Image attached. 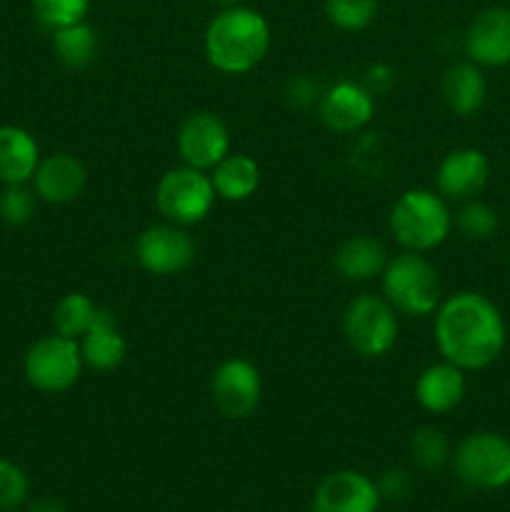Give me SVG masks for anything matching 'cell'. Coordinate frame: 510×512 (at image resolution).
<instances>
[{
    "label": "cell",
    "mask_w": 510,
    "mask_h": 512,
    "mask_svg": "<svg viewBox=\"0 0 510 512\" xmlns=\"http://www.w3.org/2000/svg\"><path fill=\"white\" fill-rule=\"evenodd\" d=\"M218 5H223V8H233V5H238L240 0H215Z\"/></svg>",
    "instance_id": "34"
},
{
    "label": "cell",
    "mask_w": 510,
    "mask_h": 512,
    "mask_svg": "<svg viewBox=\"0 0 510 512\" xmlns=\"http://www.w3.org/2000/svg\"><path fill=\"white\" fill-rule=\"evenodd\" d=\"M270 25L263 13L245 5L223 8L205 30V58L218 73L245 75L258 68L270 50Z\"/></svg>",
    "instance_id": "2"
},
{
    "label": "cell",
    "mask_w": 510,
    "mask_h": 512,
    "mask_svg": "<svg viewBox=\"0 0 510 512\" xmlns=\"http://www.w3.org/2000/svg\"><path fill=\"white\" fill-rule=\"evenodd\" d=\"M388 260L385 245L370 235H353L335 250V270L353 283H368V280L380 278Z\"/></svg>",
    "instance_id": "20"
},
{
    "label": "cell",
    "mask_w": 510,
    "mask_h": 512,
    "mask_svg": "<svg viewBox=\"0 0 510 512\" xmlns=\"http://www.w3.org/2000/svg\"><path fill=\"white\" fill-rule=\"evenodd\" d=\"M383 298L395 308V313L423 318L438 310L443 300L440 275L435 265L423 253L403 250L388 260L383 275Z\"/></svg>",
    "instance_id": "4"
},
{
    "label": "cell",
    "mask_w": 510,
    "mask_h": 512,
    "mask_svg": "<svg viewBox=\"0 0 510 512\" xmlns=\"http://www.w3.org/2000/svg\"><path fill=\"white\" fill-rule=\"evenodd\" d=\"M78 345L85 368H93L98 373H110V370L120 368L128 355V343L115 323V315L105 308L98 310L93 325L78 340Z\"/></svg>",
    "instance_id": "18"
},
{
    "label": "cell",
    "mask_w": 510,
    "mask_h": 512,
    "mask_svg": "<svg viewBox=\"0 0 510 512\" xmlns=\"http://www.w3.org/2000/svg\"><path fill=\"white\" fill-rule=\"evenodd\" d=\"M465 370L458 365L440 360L428 365L415 380V400L423 410L433 415H445L458 408L465 398Z\"/></svg>",
    "instance_id": "17"
},
{
    "label": "cell",
    "mask_w": 510,
    "mask_h": 512,
    "mask_svg": "<svg viewBox=\"0 0 510 512\" xmlns=\"http://www.w3.org/2000/svg\"><path fill=\"white\" fill-rule=\"evenodd\" d=\"M378 505V485L355 470L330 473L313 495V512H375Z\"/></svg>",
    "instance_id": "15"
},
{
    "label": "cell",
    "mask_w": 510,
    "mask_h": 512,
    "mask_svg": "<svg viewBox=\"0 0 510 512\" xmlns=\"http://www.w3.org/2000/svg\"><path fill=\"white\" fill-rule=\"evenodd\" d=\"M433 333L443 360L460 370H483L500 358L508 330L493 300L463 290L440 300Z\"/></svg>",
    "instance_id": "1"
},
{
    "label": "cell",
    "mask_w": 510,
    "mask_h": 512,
    "mask_svg": "<svg viewBox=\"0 0 510 512\" xmlns=\"http://www.w3.org/2000/svg\"><path fill=\"white\" fill-rule=\"evenodd\" d=\"M393 238L413 253H428L445 243L453 228V215L440 193L425 188L405 190L388 215Z\"/></svg>",
    "instance_id": "3"
},
{
    "label": "cell",
    "mask_w": 510,
    "mask_h": 512,
    "mask_svg": "<svg viewBox=\"0 0 510 512\" xmlns=\"http://www.w3.org/2000/svg\"><path fill=\"white\" fill-rule=\"evenodd\" d=\"M215 195L228 203H243L253 198L260 185V168L250 155L228 153L210 170Z\"/></svg>",
    "instance_id": "22"
},
{
    "label": "cell",
    "mask_w": 510,
    "mask_h": 512,
    "mask_svg": "<svg viewBox=\"0 0 510 512\" xmlns=\"http://www.w3.org/2000/svg\"><path fill=\"white\" fill-rule=\"evenodd\" d=\"M135 258L150 275L168 278L188 270L195 260V240L188 228L175 223H158L145 228L135 243Z\"/></svg>",
    "instance_id": "9"
},
{
    "label": "cell",
    "mask_w": 510,
    "mask_h": 512,
    "mask_svg": "<svg viewBox=\"0 0 510 512\" xmlns=\"http://www.w3.org/2000/svg\"><path fill=\"white\" fill-rule=\"evenodd\" d=\"M0 512H13V510H0Z\"/></svg>",
    "instance_id": "35"
},
{
    "label": "cell",
    "mask_w": 510,
    "mask_h": 512,
    "mask_svg": "<svg viewBox=\"0 0 510 512\" xmlns=\"http://www.w3.org/2000/svg\"><path fill=\"white\" fill-rule=\"evenodd\" d=\"M98 305L85 293H68L58 300L53 310V328L58 335L80 340L98 315Z\"/></svg>",
    "instance_id": "24"
},
{
    "label": "cell",
    "mask_w": 510,
    "mask_h": 512,
    "mask_svg": "<svg viewBox=\"0 0 510 512\" xmlns=\"http://www.w3.org/2000/svg\"><path fill=\"white\" fill-rule=\"evenodd\" d=\"M455 225H458L465 238L488 240L498 230V215H495V210L490 205L478 203V200H468L460 208V213L455 215Z\"/></svg>",
    "instance_id": "28"
},
{
    "label": "cell",
    "mask_w": 510,
    "mask_h": 512,
    "mask_svg": "<svg viewBox=\"0 0 510 512\" xmlns=\"http://www.w3.org/2000/svg\"><path fill=\"white\" fill-rule=\"evenodd\" d=\"M175 145L183 165L210 173L230 153V130L215 113L195 110L180 123Z\"/></svg>",
    "instance_id": "11"
},
{
    "label": "cell",
    "mask_w": 510,
    "mask_h": 512,
    "mask_svg": "<svg viewBox=\"0 0 510 512\" xmlns=\"http://www.w3.org/2000/svg\"><path fill=\"white\" fill-rule=\"evenodd\" d=\"M83 368L85 363L78 340L58 333L35 340L23 358L25 380L35 390L48 395H58L73 388L83 375Z\"/></svg>",
    "instance_id": "7"
},
{
    "label": "cell",
    "mask_w": 510,
    "mask_h": 512,
    "mask_svg": "<svg viewBox=\"0 0 510 512\" xmlns=\"http://www.w3.org/2000/svg\"><path fill=\"white\" fill-rule=\"evenodd\" d=\"M210 395L220 415L230 420L248 418L263 398L260 370L245 358L223 360L210 378Z\"/></svg>",
    "instance_id": "10"
},
{
    "label": "cell",
    "mask_w": 510,
    "mask_h": 512,
    "mask_svg": "<svg viewBox=\"0 0 510 512\" xmlns=\"http://www.w3.org/2000/svg\"><path fill=\"white\" fill-rule=\"evenodd\" d=\"M28 475L13 460L0 458V510H18L28 498Z\"/></svg>",
    "instance_id": "30"
},
{
    "label": "cell",
    "mask_w": 510,
    "mask_h": 512,
    "mask_svg": "<svg viewBox=\"0 0 510 512\" xmlns=\"http://www.w3.org/2000/svg\"><path fill=\"white\" fill-rule=\"evenodd\" d=\"M53 50L55 58L68 68H88L98 55V30L88 20L53 30Z\"/></svg>",
    "instance_id": "23"
},
{
    "label": "cell",
    "mask_w": 510,
    "mask_h": 512,
    "mask_svg": "<svg viewBox=\"0 0 510 512\" xmlns=\"http://www.w3.org/2000/svg\"><path fill=\"white\" fill-rule=\"evenodd\" d=\"M465 55L480 68H503L510 63V8H485L465 30Z\"/></svg>",
    "instance_id": "12"
},
{
    "label": "cell",
    "mask_w": 510,
    "mask_h": 512,
    "mask_svg": "<svg viewBox=\"0 0 510 512\" xmlns=\"http://www.w3.org/2000/svg\"><path fill=\"white\" fill-rule=\"evenodd\" d=\"M38 140L20 125H0V183H30L40 165Z\"/></svg>",
    "instance_id": "19"
},
{
    "label": "cell",
    "mask_w": 510,
    "mask_h": 512,
    "mask_svg": "<svg viewBox=\"0 0 510 512\" xmlns=\"http://www.w3.org/2000/svg\"><path fill=\"white\" fill-rule=\"evenodd\" d=\"M35 203H38V195H35L33 188H28V183L3 185V193H0V218L8 225L30 223L35 215Z\"/></svg>",
    "instance_id": "29"
},
{
    "label": "cell",
    "mask_w": 510,
    "mask_h": 512,
    "mask_svg": "<svg viewBox=\"0 0 510 512\" xmlns=\"http://www.w3.org/2000/svg\"><path fill=\"white\" fill-rule=\"evenodd\" d=\"M343 335L360 358H383L398 340V315L383 295H355L343 313Z\"/></svg>",
    "instance_id": "6"
},
{
    "label": "cell",
    "mask_w": 510,
    "mask_h": 512,
    "mask_svg": "<svg viewBox=\"0 0 510 512\" xmlns=\"http://www.w3.org/2000/svg\"><path fill=\"white\" fill-rule=\"evenodd\" d=\"M390 85H393V73H390V68H385V65H373V68L368 70V85H365V88H368L370 93H383Z\"/></svg>",
    "instance_id": "32"
},
{
    "label": "cell",
    "mask_w": 510,
    "mask_h": 512,
    "mask_svg": "<svg viewBox=\"0 0 510 512\" xmlns=\"http://www.w3.org/2000/svg\"><path fill=\"white\" fill-rule=\"evenodd\" d=\"M455 473L468 488H505L510 485V440L488 430L468 435L455 450Z\"/></svg>",
    "instance_id": "8"
},
{
    "label": "cell",
    "mask_w": 510,
    "mask_h": 512,
    "mask_svg": "<svg viewBox=\"0 0 510 512\" xmlns=\"http://www.w3.org/2000/svg\"><path fill=\"white\" fill-rule=\"evenodd\" d=\"M28 512H68V510H65V505L60 503V500L43 498V500H38V503L30 505Z\"/></svg>",
    "instance_id": "33"
},
{
    "label": "cell",
    "mask_w": 510,
    "mask_h": 512,
    "mask_svg": "<svg viewBox=\"0 0 510 512\" xmlns=\"http://www.w3.org/2000/svg\"><path fill=\"white\" fill-rule=\"evenodd\" d=\"M490 178V163L478 148H455L440 160L435 183L445 200L468 203L475 200Z\"/></svg>",
    "instance_id": "13"
},
{
    "label": "cell",
    "mask_w": 510,
    "mask_h": 512,
    "mask_svg": "<svg viewBox=\"0 0 510 512\" xmlns=\"http://www.w3.org/2000/svg\"><path fill=\"white\" fill-rule=\"evenodd\" d=\"M410 455L423 470H440L448 463V438L438 428L425 425V428L415 430L413 440H410Z\"/></svg>",
    "instance_id": "26"
},
{
    "label": "cell",
    "mask_w": 510,
    "mask_h": 512,
    "mask_svg": "<svg viewBox=\"0 0 510 512\" xmlns=\"http://www.w3.org/2000/svg\"><path fill=\"white\" fill-rule=\"evenodd\" d=\"M35 18L50 30L65 28V25L80 23L88 18L90 0H30Z\"/></svg>",
    "instance_id": "27"
},
{
    "label": "cell",
    "mask_w": 510,
    "mask_h": 512,
    "mask_svg": "<svg viewBox=\"0 0 510 512\" xmlns=\"http://www.w3.org/2000/svg\"><path fill=\"white\" fill-rule=\"evenodd\" d=\"M215 200L218 195H215L210 173L190 168V165L165 170L155 185V208L168 223L183 225V228L203 223L213 210Z\"/></svg>",
    "instance_id": "5"
},
{
    "label": "cell",
    "mask_w": 510,
    "mask_h": 512,
    "mask_svg": "<svg viewBox=\"0 0 510 512\" xmlns=\"http://www.w3.org/2000/svg\"><path fill=\"white\" fill-rule=\"evenodd\" d=\"M408 485V475H405L403 470H390V473H385L383 480L378 483V493L380 498L400 500L408 493Z\"/></svg>",
    "instance_id": "31"
},
{
    "label": "cell",
    "mask_w": 510,
    "mask_h": 512,
    "mask_svg": "<svg viewBox=\"0 0 510 512\" xmlns=\"http://www.w3.org/2000/svg\"><path fill=\"white\" fill-rule=\"evenodd\" d=\"M325 15L335 28L358 33L375 20L378 0H325Z\"/></svg>",
    "instance_id": "25"
},
{
    "label": "cell",
    "mask_w": 510,
    "mask_h": 512,
    "mask_svg": "<svg viewBox=\"0 0 510 512\" xmlns=\"http://www.w3.org/2000/svg\"><path fill=\"white\" fill-rule=\"evenodd\" d=\"M373 115L375 95L365 85L353 83V80L335 83L320 98V120L333 133H358V130H363L373 120Z\"/></svg>",
    "instance_id": "14"
},
{
    "label": "cell",
    "mask_w": 510,
    "mask_h": 512,
    "mask_svg": "<svg viewBox=\"0 0 510 512\" xmlns=\"http://www.w3.org/2000/svg\"><path fill=\"white\" fill-rule=\"evenodd\" d=\"M33 190L38 200L50 205H68L83 195L88 183V170L75 155L53 153L40 160L33 175Z\"/></svg>",
    "instance_id": "16"
},
{
    "label": "cell",
    "mask_w": 510,
    "mask_h": 512,
    "mask_svg": "<svg viewBox=\"0 0 510 512\" xmlns=\"http://www.w3.org/2000/svg\"><path fill=\"white\" fill-rule=\"evenodd\" d=\"M443 100L455 115H475L485 103V95H488V83H485V75L480 70V65L470 63H455L445 70L443 83Z\"/></svg>",
    "instance_id": "21"
}]
</instances>
